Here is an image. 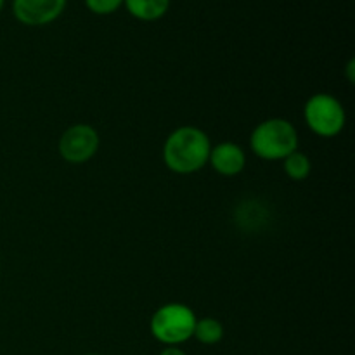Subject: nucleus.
I'll return each instance as SVG.
<instances>
[{"label":"nucleus","instance_id":"nucleus-8","mask_svg":"<svg viewBox=\"0 0 355 355\" xmlns=\"http://www.w3.org/2000/svg\"><path fill=\"white\" fill-rule=\"evenodd\" d=\"M128 12L141 21L162 19L170 7V0H123Z\"/></svg>","mask_w":355,"mask_h":355},{"label":"nucleus","instance_id":"nucleus-14","mask_svg":"<svg viewBox=\"0 0 355 355\" xmlns=\"http://www.w3.org/2000/svg\"><path fill=\"white\" fill-rule=\"evenodd\" d=\"M85 355H99V354H85Z\"/></svg>","mask_w":355,"mask_h":355},{"label":"nucleus","instance_id":"nucleus-7","mask_svg":"<svg viewBox=\"0 0 355 355\" xmlns=\"http://www.w3.org/2000/svg\"><path fill=\"white\" fill-rule=\"evenodd\" d=\"M208 163L220 175L234 177L245 170L246 155L241 146L234 142H220L210 149Z\"/></svg>","mask_w":355,"mask_h":355},{"label":"nucleus","instance_id":"nucleus-9","mask_svg":"<svg viewBox=\"0 0 355 355\" xmlns=\"http://www.w3.org/2000/svg\"><path fill=\"white\" fill-rule=\"evenodd\" d=\"M193 338H196L203 345H217L224 338V326L214 318L198 319Z\"/></svg>","mask_w":355,"mask_h":355},{"label":"nucleus","instance_id":"nucleus-3","mask_svg":"<svg viewBox=\"0 0 355 355\" xmlns=\"http://www.w3.org/2000/svg\"><path fill=\"white\" fill-rule=\"evenodd\" d=\"M196 315L184 304H166L153 314L149 329L159 343L166 347H179L193 338Z\"/></svg>","mask_w":355,"mask_h":355},{"label":"nucleus","instance_id":"nucleus-11","mask_svg":"<svg viewBox=\"0 0 355 355\" xmlns=\"http://www.w3.org/2000/svg\"><path fill=\"white\" fill-rule=\"evenodd\" d=\"M85 6L90 12L106 16V14H113L114 10L120 9L123 6V0H85Z\"/></svg>","mask_w":355,"mask_h":355},{"label":"nucleus","instance_id":"nucleus-10","mask_svg":"<svg viewBox=\"0 0 355 355\" xmlns=\"http://www.w3.org/2000/svg\"><path fill=\"white\" fill-rule=\"evenodd\" d=\"M284 163V172L286 175L290 177L291 180H305L309 175H311V170H312V163L309 159L307 155H304L302 151H293L291 155H288L286 158L283 159Z\"/></svg>","mask_w":355,"mask_h":355},{"label":"nucleus","instance_id":"nucleus-4","mask_svg":"<svg viewBox=\"0 0 355 355\" xmlns=\"http://www.w3.org/2000/svg\"><path fill=\"white\" fill-rule=\"evenodd\" d=\"M305 123L319 137H335L345 127V110L336 97L314 94L304 107Z\"/></svg>","mask_w":355,"mask_h":355},{"label":"nucleus","instance_id":"nucleus-12","mask_svg":"<svg viewBox=\"0 0 355 355\" xmlns=\"http://www.w3.org/2000/svg\"><path fill=\"white\" fill-rule=\"evenodd\" d=\"M159 355H187L180 347H165Z\"/></svg>","mask_w":355,"mask_h":355},{"label":"nucleus","instance_id":"nucleus-1","mask_svg":"<svg viewBox=\"0 0 355 355\" xmlns=\"http://www.w3.org/2000/svg\"><path fill=\"white\" fill-rule=\"evenodd\" d=\"M210 149V139L203 130L196 127H180L166 137L163 159L172 172L186 175L207 165Z\"/></svg>","mask_w":355,"mask_h":355},{"label":"nucleus","instance_id":"nucleus-6","mask_svg":"<svg viewBox=\"0 0 355 355\" xmlns=\"http://www.w3.org/2000/svg\"><path fill=\"white\" fill-rule=\"evenodd\" d=\"M66 0H12V12L26 26H44L62 14Z\"/></svg>","mask_w":355,"mask_h":355},{"label":"nucleus","instance_id":"nucleus-2","mask_svg":"<svg viewBox=\"0 0 355 355\" xmlns=\"http://www.w3.org/2000/svg\"><path fill=\"white\" fill-rule=\"evenodd\" d=\"M250 146L259 158L270 162L284 159L298 149L297 128L284 118H269L252 132Z\"/></svg>","mask_w":355,"mask_h":355},{"label":"nucleus","instance_id":"nucleus-13","mask_svg":"<svg viewBox=\"0 0 355 355\" xmlns=\"http://www.w3.org/2000/svg\"><path fill=\"white\" fill-rule=\"evenodd\" d=\"M3 3H6V0H0V10L3 9Z\"/></svg>","mask_w":355,"mask_h":355},{"label":"nucleus","instance_id":"nucleus-5","mask_svg":"<svg viewBox=\"0 0 355 355\" xmlns=\"http://www.w3.org/2000/svg\"><path fill=\"white\" fill-rule=\"evenodd\" d=\"M99 149V134L87 123H76L66 128L59 139V155L73 165H80L92 158Z\"/></svg>","mask_w":355,"mask_h":355}]
</instances>
